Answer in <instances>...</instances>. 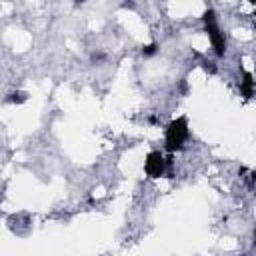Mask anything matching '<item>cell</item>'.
<instances>
[{
    "mask_svg": "<svg viewBox=\"0 0 256 256\" xmlns=\"http://www.w3.org/2000/svg\"><path fill=\"white\" fill-rule=\"evenodd\" d=\"M188 138V122L186 118H176L168 124L166 128V150L168 152H176L184 146Z\"/></svg>",
    "mask_w": 256,
    "mask_h": 256,
    "instance_id": "obj_1",
    "label": "cell"
},
{
    "mask_svg": "<svg viewBox=\"0 0 256 256\" xmlns=\"http://www.w3.org/2000/svg\"><path fill=\"white\" fill-rule=\"evenodd\" d=\"M204 26H206V32L210 36V42L214 46V52L218 56H224V52H226V40H224V34L220 32V28L216 24L214 10H206V14H204Z\"/></svg>",
    "mask_w": 256,
    "mask_h": 256,
    "instance_id": "obj_2",
    "label": "cell"
},
{
    "mask_svg": "<svg viewBox=\"0 0 256 256\" xmlns=\"http://www.w3.org/2000/svg\"><path fill=\"white\" fill-rule=\"evenodd\" d=\"M144 170L150 178H160L166 170V160L160 152H150L146 156V162H144Z\"/></svg>",
    "mask_w": 256,
    "mask_h": 256,
    "instance_id": "obj_3",
    "label": "cell"
},
{
    "mask_svg": "<svg viewBox=\"0 0 256 256\" xmlns=\"http://www.w3.org/2000/svg\"><path fill=\"white\" fill-rule=\"evenodd\" d=\"M252 92H254V80H252V74L246 72L244 74V80H242V94L246 98H252Z\"/></svg>",
    "mask_w": 256,
    "mask_h": 256,
    "instance_id": "obj_4",
    "label": "cell"
},
{
    "mask_svg": "<svg viewBox=\"0 0 256 256\" xmlns=\"http://www.w3.org/2000/svg\"><path fill=\"white\" fill-rule=\"evenodd\" d=\"M24 100H26V94H24V92H14V94L8 96V102H16V104H20V102H24Z\"/></svg>",
    "mask_w": 256,
    "mask_h": 256,
    "instance_id": "obj_5",
    "label": "cell"
},
{
    "mask_svg": "<svg viewBox=\"0 0 256 256\" xmlns=\"http://www.w3.org/2000/svg\"><path fill=\"white\" fill-rule=\"evenodd\" d=\"M154 52H156V44H148V46L142 50L144 56H150V54H154Z\"/></svg>",
    "mask_w": 256,
    "mask_h": 256,
    "instance_id": "obj_6",
    "label": "cell"
},
{
    "mask_svg": "<svg viewBox=\"0 0 256 256\" xmlns=\"http://www.w3.org/2000/svg\"><path fill=\"white\" fill-rule=\"evenodd\" d=\"M122 6H124V8H132V6H134V2H124Z\"/></svg>",
    "mask_w": 256,
    "mask_h": 256,
    "instance_id": "obj_7",
    "label": "cell"
},
{
    "mask_svg": "<svg viewBox=\"0 0 256 256\" xmlns=\"http://www.w3.org/2000/svg\"><path fill=\"white\" fill-rule=\"evenodd\" d=\"M76 2H84V0H76Z\"/></svg>",
    "mask_w": 256,
    "mask_h": 256,
    "instance_id": "obj_8",
    "label": "cell"
}]
</instances>
